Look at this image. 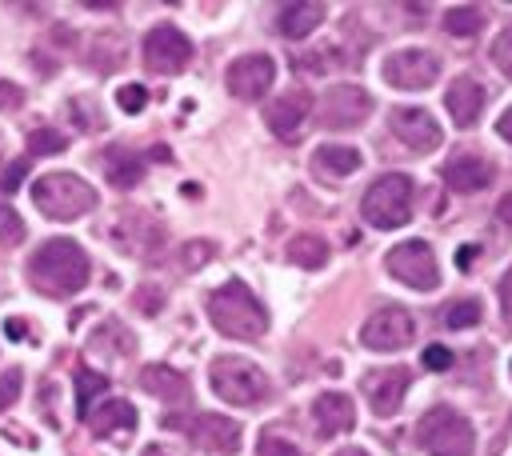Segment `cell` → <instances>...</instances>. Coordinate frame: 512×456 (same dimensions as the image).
<instances>
[{
	"mask_svg": "<svg viewBox=\"0 0 512 456\" xmlns=\"http://www.w3.org/2000/svg\"><path fill=\"white\" fill-rule=\"evenodd\" d=\"M88 276H92V264H88L84 248L68 236L40 244L28 260V280L44 296H76L88 284Z\"/></svg>",
	"mask_w": 512,
	"mask_h": 456,
	"instance_id": "cell-1",
	"label": "cell"
},
{
	"mask_svg": "<svg viewBox=\"0 0 512 456\" xmlns=\"http://www.w3.org/2000/svg\"><path fill=\"white\" fill-rule=\"evenodd\" d=\"M208 320L232 340H260L268 332V312L244 280H228L208 296Z\"/></svg>",
	"mask_w": 512,
	"mask_h": 456,
	"instance_id": "cell-2",
	"label": "cell"
},
{
	"mask_svg": "<svg viewBox=\"0 0 512 456\" xmlns=\"http://www.w3.org/2000/svg\"><path fill=\"white\" fill-rule=\"evenodd\" d=\"M32 204L52 220H76L96 208V188L76 172H44L32 184Z\"/></svg>",
	"mask_w": 512,
	"mask_h": 456,
	"instance_id": "cell-3",
	"label": "cell"
},
{
	"mask_svg": "<svg viewBox=\"0 0 512 456\" xmlns=\"http://www.w3.org/2000/svg\"><path fill=\"white\" fill-rule=\"evenodd\" d=\"M360 216L380 232L404 228L412 220V180L404 172H384L380 180H372L360 200Z\"/></svg>",
	"mask_w": 512,
	"mask_h": 456,
	"instance_id": "cell-4",
	"label": "cell"
},
{
	"mask_svg": "<svg viewBox=\"0 0 512 456\" xmlns=\"http://www.w3.org/2000/svg\"><path fill=\"white\" fill-rule=\"evenodd\" d=\"M416 440H420V448L428 456H472V448H476L472 424L448 404H436V408H428L420 416Z\"/></svg>",
	"mask_w": 512,
	"mask_h": 456,
	"instance_id": "cell-5",
	"label": "cell"
},
{
	"mask_svg": "<svg viewBox=\"0 0 512 456\" xmlns=\"http://www.w3.org/2000/svg\"><path fill=\"white\" fill-rule=\"evenodd\" d=\"M208 380H212V392L236 408H252L268 400V376L244 356H216L208 368Z\"/></svg>",
	"mask_w": 512,
	"mask_h": 456,
	"instance_id": "cell-6",
	"label": "cell"
},
{
	"mask_svg": "<svg viewBox=\"0 0 512 456\" xmlns=\"http://www.w3.org/2000/svg\"><path fill=\"white\" fill-rule=\"evenodd\" d=\"M384 268H388L400 284H408V288H416V292H432V288L440 284V264H436V256H432V248H428L424 240H404V244H396V248L384 256Z\"/></svg>",
	"mask_w": 512,
	"mask_h": 456,
	"instance_id": "cell-7",
	"label": "cell"
},
{
	"mask_svg": "<svg viewBox=\"0 0 512 456\" xmlns=\"http://www.w3.org/2000/svg\"><path fill=\"white\" fill-rule=\"evenodd\" d=\"M168 428H184L188 440L204 452H216V456H228L240 448V424L228 420V416H212V412H200V416H164Z\"/></svg>",
	"mask_w": 512,
	"mask_h": 456,
	"instance_id": "cell-8",
	"label": "cell"
},
{
	"mask_svg": "<svg viewBox=\"0 0 512 456\" xmlns=\"http://www.w3.org/2000/svg\"><path fill=\"white\" fill-rule=\"evenodd\" d=\"M372 112V96L360 84H332L320 96V124L328 132H348L356 124H364Z\"/></svg>",
	"mask_w": 512,
	"mask_h": 456,
	"instance_id": "cell-9",
	"label": "cell"
},
{
	"mask_svg": "<svg viewBox=\"0 0 512 456\" xmlns=\"http://www.w3.org/2000/svg\"><path fill=\"white\" fill-rule=\"evenodd\" d=\"M192 60V40L172 28V24H156L148 36H144V68L156 72V76H176L180 68H188Z\"/></svg>",
	"mask_w": 512,
	"mask_h": 456,
	"instance_id": "cell-10",
	"label": "cell"
},
{
	"mask_svg": "<svg viewBox=\"0 0 512 456\" xmlns=\"http://www.w3.org/2000/svg\"><path fill=\"white\" fill-rule=\"evenodd\" d=\"M440 76V60L428 48H400L384 60V80L404 92H420Z\"/></svg>",
	"mask_w": 512,
	"mask_h": 456,
	"instance_id": "cell-11",
	"label": "cell"
},
{
	"mask_svg": "<svg viewBox=\"0 0 512 456\" xmlns=\"http://www.w3.org/2000/svg\"><path fill=\"white\" fill-rule=\"evenodd\" d=\"M272 80H276V64H272V56H264V52L236 56V60L228 64V72H224V84H228V92H232L236 100H260V96L272 88Z\"/></svg>",
	"mask_w": 512,
	"mask_h": 456,
	"instance_id": "cell-12",
	"label": "cell"
},
{
	"mask_svg": "<svg viewBox=\"0 0 512 456\" xmlns=\"http://www.w3.org/2000/svg\"><path fill=\"white\" fill-rule=\"evenodd\" d=\"M388 128H392V136H396L408 152H416V156L440 148V124H436L432 112H424V108H392V112H388Z\"/></svg>",
	"mask_w": 512,
	"mask_h": 456,
	"instance_id": "cell-13",
	"label": "cell"
},
{
	"mask_svg": "<svg viewBox=\"0 0 512 456\" xmlns=\"http://www.w3.org/2000/svg\"><path fill=\"white\" fill-rule=\"evenodd\" d=\"M408 340H412V316L404 308H380L360 328V344L372 352H396Z\"/></svg>",
	"mask_w": 512,
	"mask_h": 456,
	"instance_id": "cell-14",
	"label": "cell"
},
{
	"mask_svg": "<svg viewBox=\"0 0 512 456\" xmlns=\"http://www.w3.org/2000/svg\"><path fill=\"white\" fill-rule=\"evenodd\" d=\"M408 384H412L408 368H372V372H364V380H360V388H364V396H368V408H372L376 416H396L400 404H404Z\"/></svg>",
	"mask_w": 512,
	"mask_h": 456,
	"instance_id": "cell-15",
	"label": "cell"
},
{
	"mask_svg": "<svg viewBox=\"0 0 512 456\" xmlns=\"http://www.w3.org/2000/svg\"><path fill=\"white\" fill-rule=\"evenodd\" d=\"M112 244H120L132 256H156L164 244V228L144 212H124L120 224H112Z\"/></svg>",
	"mask_w": 512,
	"mask_h": 456,
	"instance_id": "cell-16",
	"label": "cell"
},
{
	"mask_svg": "<svg viewBox=\"0 0 512 456\" xmlns=\"http://www.w3.org/2000/svg\"><path fill=\"white\" fill-rule=\"evenodd\" d=\"M308 112H312V92H308V88H288L284 96H276V100L268 104L264 120H268V128H272L280 140H292V136L304 128Z\"/></svg>",
	"mask_w": 512,
	"mask_h": 456,
	"instance_id": "cell-17",
	"label": "cell"
},
{
	"mask_svg": "<svg viewBox=\"0 0 512 456\" xmlns=\"http://www.w3.org/2000/svg\"><path fill=\"white\" fill-rule=\"evenodd\" d=\"M440 176H444V184H448L452 192H480V188L492 184L496 168H492V160L480 156V152H456V156H448V164H444Z\"/></svg>",
	"mask_w": 512,
	"mask_h": 456,
	"instance_id": "cell-18",
	"label": "cell"
},
{
	"mask_svg": "<svg viewBox=\"0 0 512 456\" xmlns=\"http://www.w3.org/2000/svg\"><path fill=\"white\" fill-rule=\"evenodd\" d=\"M444 108H448V116H452L456 128H472L480 120V112H484V88H480V80L456 76L448 84V92H444Z\"/></svg>",
	"mask_w": 512,
	"mask_h": 456,
	"instance_id": "cell-19",
	"label": "cell"
},
{
	"mask_svg": "<svg viewBox=\"0 0 512 456\" xmlns=\"http://www.w3.org/2000/svg\"><path fill=\"white\" fill-rule=\"evenodd\" d=\"M312 416H316L320 436H340V432H352V424H356V404H352V396H344V392H320V396L312 400Z\"/></svg>",
	"mask_w": 512,
	"mask_h": 456,
	"instance_id": "cell-20",
	"label": "cell"
},
{
	"mask_svg": "<svg viewBox=\"0 0 512 456\" xmlns=\"http://www.w3.org/2000/svg\"><path fill=\"white\" fill-rule=\"evenodd\" d=\"M360 168V152L352 144H320L312 152V172L328 184V180H344Z\"/></svg>",
	"mask_w": 512,
	"mask_h": 456,
	"instance_id": "cell-21",
	"label": "cell"
},
{
	"mask_svg": "<svg viewBox=\"0 0 512 456\" xmlns=\"http://www.w3.org/2000/svg\"><path fill=\"white\" fill-rule=\"evenodd\" d=\"M88 428L96 432V436H112V432H132L136 428V408L128 404V400H120V396H112V400H100L88 416Z\"/></svg>",
	"mask_w": 512,
	"mask_h": 456,
	"instance_id": "cell-22",
	"label": "cell"
},
{
	"mask_svg": "<svg viewBox=\"0 0 512 456\" xmlns=\"http://www.w3.org/2000/svg\"><path fill=\"white\" fill-rule=\"evenodd\" d=\"M324 4H316V0H300V4H280V12H276V28L288 36V40H300V36H308V32H316L320 28V20H324Z\"/></svg>",
	"mask_w": 512,
	"mask_h": 456,
	"instance_id": "cell-23",
	"label": "cell"
},
{
	"mask_svg": "<svg viewBox=\"0 0 512 456\" xmlns=\"http://www.w3.org/2000/svg\"><path fill=\"white\" fill-rule=\"evenodd\" d=\"M100 164H104V176H108L112 188H136L140 176H144V160H140L128 144H112V148L100 156Z\"/></svg>",
	"mask_w": 512,
	"mask_h": 456,
	"instance_id": "cell-24",
	"label": "cell"
},
{
	"mask_svg": "<svg viewBox=\"0 0 512 456\" xmlns=\"http://www.w3.org/2000/svg\"><path fill=\"white\" fill-rule=\"evenodd\" d=\"M140 388L160 396V400H188V376L168 368V364H148L140 368Z\"/></svg>",
	"mask_w": 512,
	"mask_h": 456,
	"instance_id": "cell-25",
	"label": "cell"
},
{
	"mask_svg": "<svg viewBox=\"0 0 512 456\" xmlns=\"http://www.w3.org/2000/svg\"><path fill=\"white\" fill-rule=\"evenodd\" d=\"M288 260H292L296 268L316 272V268H324V264H328V240H324V236H316V232H300V236H292V240H288Z\"/></svg>",
	"mask_w": 512,
	"mask_h": 456,
	"instance_id": "cell-26",
	"label": "cell"
},
{
	"mask_svg": "<svg viewBox=\"0 0 512 456\" xmlns=\"http://www.w3.org/2000/svg\"><path fill=\"white\" fill-rule=\"evenodd\" d=\"M108 392V376L104 372H92V368H76V412L88 416Z\"/></svg>",
	"mask_w": 512,
	"mask_h": 456,
	"instance_id": "cell-27",
	"label": "cell"
},
{
	"mask_svg": "<svg viewBox=\"0 0 512 456\" xmlns=\"http://www.w3.org/2000/svg\"><path fill=\"white\" fill-rule=\"evenodd\" d=\"M480 28H484V8H476V4L448 8V16H444V32H452V36H476Z\"/></svg>",
	"mask_w": 512,
	"mask_h": 456,
	"instance_id": "cell-28",
	"label": "cell"
},
{
	"mask_svg": "<svg viewBox=\"0 0 512 456\" xmlns=\"http://www.w3.org/2000/svg\"><path fill=\"white\" fill-rule=\"evenodd\" d=\"M480 320V300H456V304H448V312H444V324L448 328H472Z\"/></svg>",
	"mask_w": 512,
	"mask_h": 456,
	"instance_id": "cell-29",
	"label": "cell"
},
{
	"mask_svg": "<svg viewBox=\"0 0 512 456\" xmlns=\"http://www.w3.org/2000/svg\"><path fill=\"white\" fill-rule=\"evenodd\" d=\"M64 148H68L64 136L52 132V128H36V132L28 136V152H32V156H56V152H64Z\"/></svg>",
	"mask_w": 512,
	"mask_h": 456,
	"instance_id": "cell-30",
	"label": "cell"
},
{
	"mask_svg": "<svg viewBox=\"0 0 512 456\" xmlns=\"http://www.w3.org/2000/svg\"><path fill=\"white\" fill-rule=\"evenodd\" d=\"M256 452H260V456H300V448H296L292 440H284L276 428L260 432V444H256Z\"/></svg>",
	"mask_w": 512,
	"mask_h": 456,
	"instance_id": "cell-31",
	"label": "cell"
},
{
	"mask_svg": "<svg viewBox=\"0 0 512 456\" xmlns=\"http://www.w3.org/2000/svg\"><path fill=\"white\" fill-rule=\"evenodd\" d=\"M20 388H24V372L20 368H4L0 372V412H8L20 400Z\"/></svg>",
	"mask_w": 512,
	"mask_h": 456,
	"instance_id": "cell-32",
	"label": "cell"
},
{
	"mask_svg": "<svg viewBox=\"0 0 512 456\" xmlns=\"http://www.w3.org/2000/svg\"><path fill=\"white\" fill-rule=\"evenodd\" d=\"M20 240H24V220H20V212L8 208V204H0V244L8 248V244H20Z\"/></svg>",
	"mask_w": 512,
	"mask_h": 456,
	"instance_id": "cell-33",
	"label": "cell"
},
{
	"mask_svg": "<svg viewBox=\"0 0 512 456\" xmlns=\"http://www.w3.org/2000/svg\"><path fill=\"white\" fill-rule=\"evenodd\" d=\"M492 64H496L504 76H512V24L492 40Z\"/></svg>",
	"mask_w": 512,
	"mask_h": 456,
	"instance_id": "cell-34",
	"label": "cell"
},
{
	"mask_svg": "<svg viewBox=\"0 0 512 456\" xmlns=\"http://www.w3.org/2000/svg\"><path fill=\"white\" fill-rule=\"evenodd\" d=\"M116 104L124 112H140L148 104V88L144 84H124V88H116Z\"/></svg>",
	"mask_w": 512,
	"mask_h": 456,
	"instance_id": "cell-35",
	"label": "cell"
},
{
	"mask_svg": "<svg viewBox=\"0 0 512 456\" xmlns=\"http://www.w3.org/2000/svg\"><path fill=\"white\" fill-rule=\"evenodd\" d=\"M212 252H216V248H212L208 240H188V244H184V256H180V260H184V268L192 272V268H200L204 260H212Z\"/></svg>",
	"mask_w": 512,
	"mask_h": 456,
	"instance_id": "cell-36",
	"label": "cell"
},
{
	"mask_svg": "<svg viewBox=\"0 0 512 456\" xmlns=\"http://www.w3.org/2000/svg\"><path fill=\"white\" fill-rule=\"evenodd\" d=\"M424 368L448 372V368H452V352H448L444 344H428V348H424Z\"/></svg>",
	"mask_w": 512,
	"mask_h": 456,
	"instance_id": "cell-37",
	"label": "cell"
},
{
	"mask_svg": "<svg viewBox=\"0 0 512 456\" xmlns=\"http://www.w3.org/2000/svg\"><path fill=\"white\" fill-rule=\"evenodd\" d=\"M24 104V88H16L12 80H0V112H12Z\"/></svg>",
	"mask_w": 512,
	"mask_h": 456,
	"instance_id": "cell-38",
	"label": "cell"
},
{
	"mask_svg": "<svg viewBox=\"0 0 512 456\" xmlns=\"http://www.w3.org/2000/svg\"><path fill=\"white\" fill-rule=\"evenodd\" d=\"M136 308L156 316L160 312V288H136Z\"/></svg>",
	"mask_w": 512,
	"mask_h": 456,
	"instance_id": "cell-39",
	"label": "cell"
},
{
	"mask_svg": "<svg viewBox=\"0 0 512 456\" xmlns=\"http://www.w3.org/2000/svg\"><path fill=\"white\" fill-rule=\"evenodd\" d=\"M24 172H28V164H24V160H16V164L4 172V180H0V192H12V188L20 184V176H24Z\"/></svg>",
	"mask_w": 512,
	"mask_h": 456,
	"instance_id": "cell-40",
	"label": "cell"
},
{
	"mask_svg": "<svg viewBox=\"0 0 512 456\" xmlns=\"http://www.w3.org/2000/svg\"><path fill=\"white\" fill-rule=\"evenodd\" d=\"M500 300H504V316L512 320V268H508L504 280H500Z\"/></svg>",
	"mask_w": 512,
	"mask_h": 456,
	"instance_id": "cell-41",
	"label": "cell"
},
{
	"mask_svg": "<svg viewBox=\"0 0 512 456\" xmlns=\"http://www.w3.org/2000/svg\"><path fill=\"white\" fill-rule=\"evenodd\" d=\"M4 332H8L12 340H24V332H28V324H24V320H16V316H8V320H4Z\"/></svg>",
	"mask_w": 512,
	"mask_h": 456,
	"instance_id": "cell-42",
	"label": "cell"
},
{
	"mask_svg": "<svg viewBox=\"0 0 512 456\" xmlns=\"http://www.w3.org/2000/svg\"><path fill=\"white\" fill-rule=\"evenodd\" d=\"M496 132H500L504 140H512V108H508V112H504V116L496 120Z\"/></svg>",
	"mask_w": 512,
	"mask_h": 456,
	"instance_id": "cell-43",
	"label": "cell"
},
{
	"mask_svg": "<svg viewBox=\"0 0 512 456\" xmlns=\"http://www.w3.org/2000/svg\"><path fill=\"white\" fill-rule=\"evenodd\" d=\"M140 456H172V452H164V448H156V444H148Z\"/></svg>",
	"mask_w": 512,
	"mask_h": 456,
	"instance_id": "cell-44",
	"label": "cell"
},
{
	"mask_svg": "<svg viewBox=\"0 0 512 456\" xmlns=\"http://www.w3.org/2000/svg\"><path fill=\"white\" fill-rule=\"evenodd\" d=\"M336 456H368V452H364V448H340Z\"/></svg>",
	"mask_w": 512,
	"mask_h": 456,
	"instance_id": "cell-45",
	"label": "cell"
},
{
	"mask_svg": "<svg viewBox=\"0 0 512 456\" xmlns=\"http://www.w3.org/2000/svg\"><path fill=\"white\" fill-rule=\"evenodd\" d=\"M0 156H4V144H0Z\"/></svg>",
	"mask_w": 512,
	"mask_h": 456,
	"instance_id": "cell-46",
	"label": "cell"
}]
</instances>
